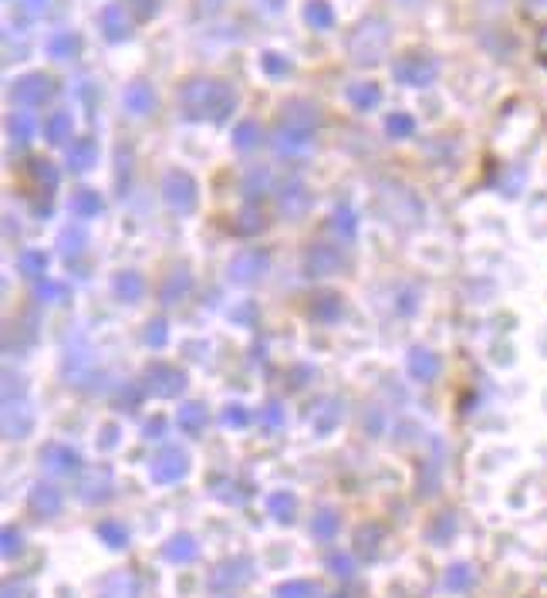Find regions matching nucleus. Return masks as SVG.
Returning <instances> with one entry per match:
<instances>
[{
  "mask_svg": "<svg viewBox=\"0 0 547 598\" xmlns=\"http://www.w3.org/2000/svg\"><path fill=\"white\" fill-rule=\"evenodd\" d=\"M179 109L190 122H227L237 112V91L220 78H190L179 89Z\"/></svg>",
  "mask_w": 547,
  "mask_h": 598,
  "instance_id": "f257e3e1",
  "label": "nucleus"
},
{
  "mask_svg": "<svg viewBox=\"0 0 547 598\" xmlns=\"http://www.w3.org/2000/svg\"><path fill=\"white\" fill-rule=\"evenodd\" d=\"M388 48V24L382 18L362 20L348 37V55L355 65H375L386 58Z\"/></svg>",
  "mask_w": 547,
  "mask_h": 598,
  "instance_id": "f03ea898",
  "label": "nucleus"
},
{
  "mask_svg": "<svg viewBox=\"0 0 547 598\" xmlns=\"http://www.w3.org/2000/svg\"><path fill=\"white\" fill-rule=\"evenodd\" d=\"M54 78L44 72H27L14 78V85H11V98H14V105L20 109H44L48 102L54 98Z\"/></svg>",
  "mask_w": 547,
  "mask_h": 598,
  "instance_id": "7ed1b4c3",
  "label": "nucleus"
},
{
  "mask_svg": "<svg viewBox=\"0 0 547 598\" xmlns=\"http://www.w3.org/2000/svg\"><path fill=\"white\" fill-rule=\"evenodd\" d=\"M436 74H440L436 58L419 55V51H409V55L395 58V65H392V78L399 85H406V89H426V85L436 82Z\"/></svg>",
  "mask_w": 547,
  "mask_h": 598,
  "instance_id": "20e7f679",
  "label": "nucleus"
},
{
  "mask_svg": "<svg viewBox=\"0 0 547 598\" xmlns=\"http://www.w3.org/2000/svg\"><path fill=\"white\" fill-rule=\"evenodd\" d=\"M162 199H166V206L173 210V214H193L196 203H199V186L190 173H183V169H169L166 176H162Z\"/></svg>",
  "mask_w": 547,
  "mask_h": 598,
  "instance_id": "39448f33",
  "label": "nucleus"
},
{
  "mask_svg": "<svg viewBox=\"0 0 547 598\" xmlns=\"http://www.w3.org/2000/svg\"><path fill=\"white\" fill-rule=\"evenodd\" d=\"M142 385L156 399H176L186 389V372L169 362H149L142 372Z\"/></svg>",
  "mask_w": 547,
  "mask_h": 598,
  "instance_id": "423d86ee",
  "label": "nucleus"
},
{
  "mask_svg": "<svg viewBox=\"0 0 547 598\" xmlns=\"http://www.w3.org/2000/svg\"><path fill=\"white\" fill-rule=\"evenodd\" d=\"M267 268H270L267 251H261V247H247V251L233 254V260L227 264V277L233 284H240V288H250V284H257V281L264 277Z\"/></svg>",
  "mask_w": 547,
  "mask_h": 598,
  "instance_id": "0eeeda50",
  "label": "nucleus"
},
{
  "mask_svg": "<svg viewBox=\"0 0 547 598\" xmlns=\"http://www.w3.org/2000/svg\"><path fill=\"white\" fill-rule=\"evenodd\" d=\"M348 264V257L335 244H311L304 251V274L308 277H332Z\"/></svg>",
  "mask_w": 547,
  "mask_h": 598,
  "instance_id": "6e6552de",
  "label": "nucleus"
},
{
  "mask_svg": "<svg viewBox=\"0 0 547 598\" xmlns=\"http://www.w3.org/2000/svg\"><path fill=\"white\" fill-rule=\"evenodd\" d=\"M311 143H315V128L294 126V122H284V119L270 136V145H274L277 156H301V152L311 149Z\"/></svg>",
  "mask_w": 547,
  "mask_h": 598,
  "instance_id": "1a4fd4ad",
  "label": "nucleus"
},
{
  "mask_svg": "<svg viewBox=\"0 0 547 598\" xmlns=\"http://www.w3.org/2000/svg\"><path fill=\"white\" fill-rule=\"evenodd\" d=\"M274 197H277V214L287 220H298L311 210V190L304 186V180L281 183V190H277Z\"/></svg>",
  "mask_w": 547,
  "mask_h": 598,
  "instance_id": "9d476101",
  "label": "nucleus"
},
{
  "mask_svg": "<svg viewBox=\"0 0 547 598\" xmlns=\"http://www.w3.org/2000/svg\"><path fill=\"white\" fill-rule=\"evenodd\" d=\"M186 470H190V456L183 454L179 447L162 450V454L152 460V467H149V473H152L156 484H176V480L186 477Z\"/></svg>",
  "mask_w": 547,
  "mask_h": 598,
  "instance_id": "9b49d317",
  "label": "nucleus"
},
{
  "mask_svg": "<svg viewBox=\"0 0 547 598\" xmlns=\"http://www.w3.org/2000/svg\"><path fill=\"white\" fill-rule=\"evenodd\" d=\"M35 430V413L24 399H4V433L7 439H24V436Z\"/></svg>",
  "mask_w": 547,
  "mask_h": 598,
  "instance_id": "f8f14e48",
  "label": "nucleus"
},
{
  "mask_svg": "<svg viewBox=\"0 0 547 598\" xmlns=\"http://www.w3.org/2000/svg\"><path fill=\"white\" fill-rule=\"evenodd\" d=\"M122 105H125L129 115L145 119V115H152V112H156L160 98H156V89H152L149 82H132V85L122 91Z\"/></svg>",
  "mask_w": 547,
  "mask_h": 598,
  "instance_id": "ddd939ff",
  "label": "nucleus"
},
{
  "mask_svg": "<svg viewBox=\"0 0 547 598\" xmlns=\"http://www.w3.org/2000/svg\"><path fill=\"white\" fill-rule=\"evenodd\" d=\"M406 369L416 382H436L440 379V372H442V362H440V355H436V352H429V348H423V345H416V348L409 352Z\"/></svg>",
  "mask_w": 547,
  "mask_h": 598,
  "instance_id": "4468645a",
  "label": "nucleus"
},
{
  "mask_svg": "<svg viewBox=\"0 0 547 598\" xmlns=\"http://www.w3.org/2000/svg\"><path fill=\"white\" fill-rule=\"evenodd\" d=\"M98 24H102V35H105L112 44H119V41H125V37L132 35V20H129L122 4H105L102 14H98Z\"/></svg>",
  "mask_w": 547,
  "mask_h": 598,
  "instance_id": "2eb2a0df",
  "label": "nucleus"
},
{
  "mask_svg": "<svg viewBox=\"0 0 547 598\" xmlns=\"http://www.w3.org/2000/svg\"><path fill=\"white\" fill-rule=\"evenodd\" d=\"M41 463H44L51 473L71 477V473L82 467V456L74 454L71 447H65V443H51V447H44V450H41Z\"/></svg>",
  "mask_w": 547,
  "mask_h": 598,
  "instance_id": "dca6fc26",
  "label": "nucleus"
},
{
  "mask_svg": "<svg viewBox=\"0 0 547 598\" xmlns=\"http://www.w3.org/2000/svg\"><path fill=\"white\" fill-rule=\"evenodd\" d=\"M190 291H193V274L186 271V268H173V271L166 274V281H162L160 301L162 305H179V301L190 298Z\"/></svg>",
  "mask_w": 547,
  "mask_h": 598,
  "instance_id": "f3484780",
  "label": "nucleus"
},
{
  "mask_svg": "<svg viewBox=\"0 0 547 598\" xmlns=\"http://www.w3.org/2000/svg\"><path fill=\"white\" fill-rule=\"evenodd\" d=\"M270 190H274V173L267 166H250L247 173H244V180H240V193L247 197V203L264 199Z\"/></svg>",
  "mask_w": 547,
  "mask_h": 598,
  "instance_id": "a211bd4d",
  "label": "nucleus"
},
{
  "mask_svg": "<svg viewBox=\"0 0 547 598\" xmlns=\"http://www.w3.org/2000/svg\"><path fill=\"white\" fill-rule=\"evenodd\" d=\"M281 119L284 122H294V126H304V128H318L321 109L315 102H308V98H291V102H284Z\"/></svg>",
  "mask_w": 547,
  "mask_h": 598,
  "instance_id": "6ab92c4d",
  "label": "nucleus"
},
{
  "mask_svg": "<svg viewBox=\"0 0 547 598\" xmlns=\"http://www.w3.org/2000/svg\"><path fill=\"white\" fill-rule=\"evenodd\" d=\"M341 315H345V301L335 291H321V294L311 298V318L321 322V325H335Z\"/></svg>",
  "mask_w": 547,
  "mask_h": 598,
  "instance_id": "aec40b11",
  "label": "nucleus"
},
{
  "mask_svg": "<svg viewBox=\"0 0 547 598\" xmlns=\"http://www.w3.org/2000/svg\"><path fill=\"white\" fill-rule=\"evenodd\" d=\"M345 98H348V105L355 112H375L382 105V89L375 82H352L348 91H345Z\"/></svg>",
  "mask_w": 547,
  "mask_h": 598,
  "instance_id": "412c9836",
  "label": "nucleus"
},
{
  "mask_svg": "<svg viewBox=\"0 0 547 598\" xmlns=\"http://www.w3.org/2000/svg\"><path fill=\"white\" fill-rule=\"evenodd\" d=\"M98 163V143L91 136H82L68 145V169L71 173H89Z\"/></svg>",
  "mask_w": 547,
  "mask_h": 598,
  "instance_id": "4be33fe9",
  "label": "nucleus"
},
{
  "mask_svg": "<svg viewBox=\"0 0 547 598\" xmlns=\"http://www.w3.org/2000/svg\"><path fill=\"white\" fill-rule=\"evenodd\" d=\"M112 291H115V298H119V301H125V305H136V301H142V294H145V277H142L139 271L115 274Z\"/></svg>",
  "mask_w": 547,
  "mask_h": 598,
  "instance_id": "5701e85b",
  "label": "nucleus"
},
{
  "mask_svg": "<svg viewBox=\"0 0 547 598\" xmlns=\"http://www.w3.org/2000/svg\"><path fill=\"white\" fill-rule=\"evenodd\" d=\"M68 206L78 220H95L102 210H105V199L98 197V190H74Z\"/></svg>",
  "mask_w": 547,
  "mask_h": 598,
  "instance_id": "b1692460",
  "label": "nucleus"
},
{
  "mask_svg": "<svg viewBox=\"0 0 547 598\" xmlns=\"http://www.w3.org/2000/svg\"><path fill=\"white\" fill-rule=\"evenodd\" d=\"M176 423L186 436H199L207 430V406L203 402H183L176 413Z\"/></svg>",
  "mask_w": 547,
  "mask_h": 598,
  "instance_id": "393cba45",
  "label": "nucleus"
},
{
  "mask_svg": "<svg viewBox=\"0 0 547 598\" xmlns=\"http://www.w3.org/2000/svg\"><path fill=\"white\" fill-rule=\"evenodd\" d=\"M89 247V230L82 227V223H74V227H65L61 234H58V251L65 260H74V257L82 254Z\"/></svg>",
  "mask_w": 547,
  "mask_h": 598,
  "instance_id": "a878e982",
  "label": "nucleus"
},
{
  "mask_svg": "<svg viewBox=\"0 0 547 598\" xmlns=\"http://www.w3.org/2000/svg\"><path fill=\"white\" fill-rule=\"evenodd\" d=\"M91 355H89V348H68V355H65V379L71 382V385H85V379H89V372H91Z\"/></svg>",
  "mask_w": 547,
  "mask_h": 598,
  "instance_id": "bb28decb",
  "label": "nucleus"
},
{
  "mask_svg": "<svg viewBox=\"0 0 547 598\" xmlns=\"http://www.w3.org/2000/svg\"><path fill=\"white\" fill-rule=\"evenodd\" d=\"M82 51V37L74 31H58V35L48 37V55L54 61H71V58Z\"/></svg>",
  "mask_w": 547,
  "mask_h": 598,
  "instance_id": "cd10ccee",
  "label": "nucleus"
},
{
  "mask_svg": "<svg viewBox=\"0 0 547 598\" xmlns=\"http://www.w3.org/2000/svg\"><path fill=\"white\" fill-rule=\"evenodd\" d=\"M304 20H308V27H315V31H332V27H335V11H332L328 0H308V4H304Z\"/></svg>",
  "mask_w": 547,
  "mask_h": 598,
  "instance_id": "c85d7f7f",
  "label": "nucleus"
},
{
  "mask_svg": "<svg viewBox=\"0 0 547 598\" xmlns=\"http://www.w3.org/2000/svg\"><path fill=\"white\" fill-rule=\"evenodd\" d=\"M71 128H74L71 112H51V115L44 119V139L51 145H65L71 139Z\"/></svg>",
  "mask_w": 547,
  "mask_h": 598,
  "instance_id": "c756f323",
  "label": "nucleus"
},
{
  "mask_svg": "<svg viewBox=\"0 0 547 598\" xmlns=\"http://www.w3.org/2000/svg\"><path fill=\"white\" fill-rule=\"evenodd\" d=\"M31 510L35 514H44V517H54L61 510V490L48 487V484H37L31 490Z\"/></svg>",
  "mask_w": 547,
  "mask_h": 598,
  "instance_id": "7c9ffc66",
  "label": "nucleus"
},
{
  "mask_svg": "<svg viewBox=\"0 0 547 598\" xmlns=\"http://www.w3.org/2000/svg\"><path fill=\"white\" fill-rule=\"evenodd\" d=\"M261 139H264V128H261V122H254V119H244V122H237V126H233V145H237L240 152L257 149Z\"/></svg>",
  "mask_w": 547,
  "mask_h": 598,
  "instance_id": "2f4dec72",
  "label": "nucleus"
},
{
  "mask_svg": "<svg viewBox=\"0 0 547 598\" xmlns=\"http://www.w3.org/2000/svg\"><path fill=\"white\" fill-rule=\"evenodd\" d=\"M196 555H199V544H196L190 534H176L173 541L166 544V558L173 564H190L196 562Z\"/></svg>",
  "mask_w": 547,
  "mask_h": 598,
  "instance_id": "473e14b6",
  "label": "nucleus"
},
{
  "mask_svg": "<svg viewBox=\"0 0 547 598\" xmlns=\"http://www.w3.org/2000/svg\"><path fill=\"white\" fill-rule=\"evenodd\" d=\"M7 132H11L14 145H27L37 132L35 115H31V112H14V115H11V122H7Z\"/></svg>",
  "mask_w": 547,
  "mask_h": 598,
  "instance_id": "72a5a7b5",
  "label": "nucleus"
},
{
  "mask_svg": "<svg viewBox=\"0 0 547 598\" xmlns=\"http://www.w3.org/2000/svg\"><path fill=\"white\" fill-rule=\"evenodd\" d=\"M341 416H345L341 402H338V399H324V402H321V409H315L311 423H315V430H318V433H332Z\"/></svg>",
  "mask_w": 547,
  "mask_h": 598,
  "instance_id": "f704fd0d",
  "label": "nucleus"
},
{
  "mask_svg": "<svg viewBox=\"0 0 547 598\" xmlns=\"http://www.w3.org/2000/svg\"><path fill=\"white\" fill-rule=\"evenodd\" d=\"M18 271L24 277H44L48 274V254L44 251H35V247H27V251H20L18 254Z\"/></svg>",
  "mask_w": 547,
  "mask_h": 598,
  "instance_id": "c9c22d12",
  "label": "nucleus"
},
{
  "mask_svg": "<svg viewBox=\"0 0 547 598\" xmlns=\"http://www.w3.org/2000/svg\"><path fill=\"white\" fill-rule=\"evenodd\" d=\"M332 230H335L345 244L355 240V234H358V214H355L352 206H338L335 214H332Z\"/></svg>",
  "mask_w": 547,
  "mask_h": 598,
  "instance_id": "e433bc0d",
  "label": "nucleus"
},
{
  "mask_svg": "<svg viewBox=\"0 0 547 598\" xmlns=\"http://www.w3.org/2000/svg\"><path fill=\"white\" fill-rule=\"evenodd\" d=\"M386 132L392 139H409V136L416 132V119H412L409 112H392L386 119Z\"/></svg>",
  "mask_w": 547,
  "mask_h": 598,
  "instance_id": "4c0bfd02",
  "label": "nucleus"
},
{
  "mask_svg": "<svg viewBox=\"0 0 547 598\" xmlns=\"http://www.w3.org/2000/svg\"><path fill=\"white\" fill-rule=\"evenodd\" d=\"M294 508H298V504H294V497H291L287 490H277V493L267 497V510H270L277 521H291V517H294Z\"/></svg>",
  "mask_w": 547,
  "mask_h": 598,
  "instance_id": "58836bf2",
  "label": "nucleus"
},
{
  "mask_svg": "<svg viewBox=\"0 0 547 598\" xmlns=\"http://www.w3.org/2000/svg\"><path fill=\"white\" fill-rule=\"evenodd\" d=\"M240 568H247L244 562H230V564H220L216 568V575H213V588H230V585H237V581H244L247 579V571H240Z\"/></svg>",
  "mask_w": 547,
  "mask_h": 598,
  "instance_id": "ea45409f",
  "label": "nucleus"
},
{
  "mask_svg": "<svg viewBox=\"0 0 547 598\" xmlns=\"http://www.w3.org/2000/svg\"><path fill=\"white\" fill-rule=\"evenodd\" d=\"M102 598H136V579L132 575H112L105 581Z\"/></svg>",
  "mask_w": 547,
  "mask_h": 598,
  "instance_id": "a19ab883",
  "label": "nucleus"
},
{
  "mask_svg": "<svg viewBox=\"0 0 547 598\" xmlns=\"http://www.w3.org/2000/svg\"><path fill=\"white\" fill-rule=\"evenodd\" d=\"M261 68H264L270 78H287V74L294 72V65L284 55H277V51H264V55H261Z\"/></svg>",
  "mask_w": 547,
  "mask_h": 598,
  "instance_id": "79ce46f5",
  "label": "nucleus"
},
{
  "mask_svg": "<svg viewBox=\"0 0 547 598\" xmlns=\"http://www.w3.org/2000/svg\"><path fill=\"white\" fill-rule=\"evenodd\" d=\"M335 531H338V514H335V510H321L318 517L311 521V534H315V538H321V541H332V538H335Z\"/></svg>",
  "mask_w": 547,
  "mask_h": 598,
  "instance_id": "37998d69",
  "label": "nucleus"
},
{
  "mask_svg": "<svg viewBox=\"0 0 547 598\" xmlns=\"http://www.w3.org/2000/svg\"><path fill=\"white\" fill-rule=\"evenodd\" d=\"M98 538H102L108 548H125V544H129V531H125V524H119V521H102V524H98Z\"/></svg>",
  "mask_w": 547,
  "mask_h": 598,
  "instance_id": "c03bdc74",
  "label": "nucleus"
},
{
  "mask_svg": "<svg viewBox=\"0 0 547 598\" xmlns=\"http://www.w3.org/2000/svg\"><path fill=\"white\" fill-rule=\"evenodd\" d=\"M35 298H37V301H48V305H61V301L68 298V288H65V284H58V281H48V277H44V281H41V284L35 288Z\"/></svg>",
  "mask_w": 547,
  "mask_h": 598,
  "instance_id": "a18cd8bd",
  "label": "nucleus"
},
{
  "mask_svg": "<svg viewBox=\"0 0 547 598\" xmlns=\"http://www.w3.org/2000/svg\"><path fill=\"white\" fill-rule=\"evenodd\" d=\"M237 230H240V234H257V230H264V217H261V210H257L254 203L244 206V214L237 220Z\"/></svg>",
  "mask_w": 547,
  "mask_h": 598,
  "instance_id": "49530a36",
  "label": "nucleus"
},
{
  "mask_svg": "<svg viewBox=\"0 0 547 598\" xmlns=\"http://www.w3.org/2000/svg\"><path fill=\"white\" fill-rule=\"evenodd\" d=\"M108 497V480L105 477H89L85 484H82V501H89V504H95V501H105Z\"/></svg>",
  "mask_w": 547,
  "mask_h": 598,
  "instance_id": "de8ad7c7",
  "label": "nucleus"
},
{
  "mask_svg": "<svg viewBox=\"0 0 547 598\" xmlns=\"http://www.w3.org/2000/svg\"><path fill=\"white\" fill-rule=\"evenodd\" d=\"M31 173H35V180L44 186V190H54L58 186V169H54L51 159H35L31 163Z\"/></svg>",
  "mask_w": 547,
  "mask_h": 598,
  "instance_id": "09e8293b",
  "label": "nucleus"
},
{
  "mask_svg": "<svg viewBox=\"0 0 547 598\" xmlns=\"http://www.w3.org/2000/svg\"><path fill=\"white\" fill-rule=\"evenodd\" d=\"M284 416H287V413H284V406L277 402V399H270L264 409H261V426H264V430H281Z\"/></svg>",
  "mask_w": 547,
  "mask_h": 598,
  "instance_id": "8fccbe9b",
  "label": "nucleus"
},
{
  "mask_svg": "<svg viewBox=\"0 0 547 598\" xmlns=\"http://www.w3.org/2000/svg\"><path fill=\"white\" fill-rule=\"evenodd\" d=\"M318 595V585L311 581H287L277 588V598H315Z\"/></svg>",
  "mask_w": 547,
  "mask_h": 598,
  "instance_id": "3c124183",
  "label": "nucleus"
},
{
  "mask_svg": "<svg viewBox=\"0 0 547 598\" xmlns=\"http://www.w3.org/2000/svg\"><path fill=\"white\" fill-rule=\"evenodd\" d=\"M470 585H473V571H470L466 564H457V568L446 571V588H449V592H463V588H470Z\"/></svg>",
  "mask_w": 547,
  "mask_h": 598,
  "instance_id": "603ef678",
  "label": "nucleus"
},
{
  "mask_svg": "<svg viewBox=\"0 0 547 598\" xmlns=\"http://www.w3.org/2000/svg\"><path fill=\"white\" fill-rule=\"evenodd\" d=\"M166 318H152L149 325H145V345H152V348H162L166 338H169V331H166Z\"/></svg>",
  "mask_w": 547,
  "mask_h": 598,
  "instance_id": "864d4df0",
  "label": "nucleus"
},
{
  "mask_svg": "<svg viewBox=\"0 0 547 598\" xmlns=\"http://www.w3.org/2000/svg\"><path fill=\"white\" fill-rule=\"evenodd\" d=\"M247 409L240 406V402H233V406H227L223 409V426H230V430H240V426H247Z\"/></svg>",
  "mask_w": 547,
  "mask_h": 598,
  "instance_id": "5fc2aeb1",
  "label": "nucleus"
},
{
  "mask_svg": "<svg viewBox=\"0 0 547 598\" xmlns=\"http://www.w3.org/2000/svg\"><path fill=\"white\" fill-rule=\"evenodd\" d=\"M375 541H379V527H371V531H358V551L362 555H375Z\"/></svg>",
  "mask_w": 547,
  "mask_h": 598,
  "instance_id": "6e6d98bb",
  "label": "nucleus"
},
{
  "mask_svg": "<svg viewBox=\"0 0 547 598\" xmlns=\"http://www.w3.org/2000/svg\"><path fill=\"white\" fill-rule=\"evenodd\" d=\"M132 11H136V18L139 20H149L152 14H156V0H125Z\"/></svg>",
  "mask_w": 547,
  "mask_h": 598,
  "instance_id": "4d7b16f0",
  "label": "nucleus"
},
{
  "mask_svg": "<svg viewBox=\"0 0 547 598\" xmlns=\"http://www.w3.org/2000/svg\"><path fill=\"white\" fill-rule=\"evenodd\" d=\"M14 551H20V531H14V527H4V555L11 558Z\"/></svg>",
  "mask_w": 547,
  "mask_h": 598,
  "instance_id": "13d9d810",
  "label": "nucleus"
},
{
  "mask_svg": "<svg viewBox=\"0 0 547 598\" xmlns=\"http://www.w3.org/2000/svg\"><path fill=\"white\" fill-rule=\"evenodd\" d=\"M446 534H453V517H449V514H442L440 521L433 524V531H429V538H433V541H440V538H446Z\"/></svg>",
  "mask_w": 547,
  "mask_h": 598,
  "instance_id": "bf43d9fd",
  "label": "nucleus"
},
{
  "mask_svg": "<svg viewBox=\"0 0 547 598\" xmlns=\"http://www.w3.org/2000/svg\"><path fill=\"white\" fill-rule=\"evenodd\" d=\"M328 568H332L335 575L345 579V575H352V558H345V555H332V558H328Z\"/></svg>",
  "mask_w": 547,
  "mask_h": 598,
  "instance_id": "052dcab7",
  "label": "nucleus"
},
{
  "mask_svg": "<svg viewBox=\"0 0 547 598\" xmlns=\"http://www.w3.org/2000/svg\"><path fill=\"white\" fill-rule=\"evenodd\" d=\"M524 7H527L530 18H547V0H524Z\"/></svg>",
  "mask_w": 547,
  "mask_h": 598,
  "instance_id": "680f3d73",
  "label": "nucleus"
},
{
  "mask_svg": "<svg viewBox=\"0 0 547 598\" xmlns=\"http://www.w3.org/2000/svg\"><path fill=\"white\" fill-rule=\"evenodd\" d=\"M160 433H162V419H156V423L145 426V436H149V439H160Z\"/></svg>",
  "mask_w": 547,
  "mask_h": 598,
  "instance_id": "e2e57ef3",
  "label": "nucleus"
},
{
  "mask_svg": "<svg viewBox=\"0 0 547 598\" xmlns=\"http://www.w3.org/2000/svg\"><path fill=\"white\" fill-rule=\"evenodd\" d=\"M102 433H105V439H102V447H115V433H119V426H105Z\"/></svg>",
  "mask_w": 547,
  "mask_h": 598,
  "instance_id": "0e129e2a",
  "label": "nucleus"
},
{
  "mask_svg": "<svg viewBox=\"0 0 547 598\" xmlns=\"http://www.w3.org/2000/svg\"><path fill=\"white\" fill-rule=\"evenodd\" d=\"M27 4H31L35 11H41V7H48V0H27Z\"/></svg>",
  "mask_w": 547,
  "mask_h": 598,
  "instance_id": "69168bd1",
  "label": "nucleus"
},
{
  "mask_svg": "<svg viewBox=\"0 0 547 598\" xmlns=\"http://www.w3.org/2000/svg\"><path fill=\"white\" fill-rule=\"evenodd\" d=\"M541 51L547 55V31H544V37H541Z\"/></svg>",
  "mask_w": 547,
  "mask_h": 598,
  "instance_id": "338daca9",
  "label": "nucleus"
}]
</instances>
